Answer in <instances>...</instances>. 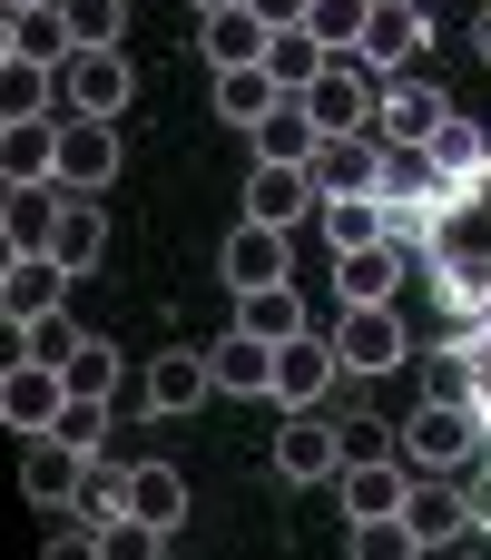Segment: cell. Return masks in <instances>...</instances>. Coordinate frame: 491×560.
Returning <instances> with one entry per match:
<instances>
[{"label": "cell", "instance_id": "cell-1", "mask_svg": "<svg viewBox=\"0 0 491 560\" xmlns=\"http://www.w3.org/2000/svg\"><path fill=\"white\" fill-rule=\"evenodd\" d=\"M482 433H491V404H413L404 463H413V472H463V463L482 453Z\"/></svg>", "mask_w": 491, "mask_h": 560}, {"label": "cell", "instance_id": "cell-2", "mask_svg": "<svg viewBox=\"0 0 491 560\" xmlns=\"http://www.w3.org/2000/svg\"><path fill=\"white\" fill-rule=\"evenodd\" d=\"M325 335H335L344 374H394V364H413V335H404V315H394V305H344Z\"/></svg>", "mask_w": 491, "mask_h": 560}, {"label": "cell", "instance_id": "cell-3", "mask_svg": "<svg viewBox=\"0 0 491 560\" xmlns=\"http://www.w3.org/2000/svg\"><path fill=\"white\" fill-rule=\"evenodd\" d=\"M335 384H344L335 335H315V325H305V335H285V345H276V404H285V413H325V394H335Z\"/></svg>", "mask_w": 491, "mask_h": 560}, {"label": "cell", "instance_id": "cell-4", "mask_svg": "<svg viewBox=\"0 0 491 560\" xmlns=\"http://www.w3.org/2000/svg\"><path fill=\"white\" fill-rule=\"evenodd\" d=\"M226 285L236 295H266V285H295V236L285 226H256V217H236V236H226Z\"/></svg>", "mask_w": 491, "mask_h": 560}, {"label": "cell", "instance_id": "cell-5", "mask_svg": "<svg viewBox=\"0 0 491 560\" xmlns=\"http://www.w3.org/2000/svg\"><path fill=\"white\" fill-rule=\"evenodd\" d=\"M413 463L404 453H384V463H344L335 472V502H344V522H394V512H413Z\"/></svg>", "mask_w": 491, "mask_h": 560}, {"label": "cell", "instance_id": "cell-6", "mask_svg": "<svg viewBox=\"0 0 491 560\" xmlns=\"http://www.w3.org/2000/svg\"><path fill=\"white\" fill-rule=\"evenodd\" d=\"M128 89H138V79H128L118 49H69V69H59V108H69V118H118Z\"/></svg>", "mask_w": 491, "mask_h": 560}, {"label": "cell", "instance_id": "cell-7", "mask_svg": "<svg viewBox=\"0 0 491 560\" xmlns=\"http://www.w3.org/2000/svg\"><path fill=\"white\" fill-rule=\"evenodd\" d=\"M118 177V118H69L59 108V187L69 197H98Z\"/></svg>", "mask_w": 491, "mask_h": 560}, {"label": "cell", "instance_id": "cell-8", "mask_svg": "<svg viewBox=\"0 0 491 560\" xmlns=\"http://www.w3.org/2000/svg\"><path fill=\"white\" fill-rule=\"evenodd\" d=\"M354 453H344V423H325V413H285V433H276V482H335Z\"/></svg>", "mask_w": 491, "mask_h": 560}, {"label": "cell", "instance_id": "cell-9", "mask_svg": "<svg viewBox=\"0 0 491 560\" xmlns=\"http://www.w3.org/2000/svg\"><path fill=\"white\" fill-rule=\"evenodd\" d=\"M443 118H453V98H443V89H423V79L404 69V79H384L374 138H384V148H433V128H443Z\"/></svg>", "mask_w": 491, "mask_h": 560}, {"label": "cell", "instance_id": "cell-10", "mask_svg": "<svg viewBox=\"0 0 491 560\" xmlns=\"http://www.w3.org/2000/svg\"><path fill=\"white\" fill-rule=\"evenodd\" d=\"M59 404H69L59 364H39V354H10V374H0V413H10V433H20V443H30V433H49V423H59Z\"/></svg>", "mask_w": 491, "mask_h": 560}, {"label": "cell", "instance_id": "cell-11", "mask_svg": "<svg viewBox=\"0 0 491 560\" xmlns=\"http://www.w3.org/2000/svg\"><path fill=\"white\" fill-rule=\"evenodd\" d=\"M246 217L256 226H305V217H325V187L305 177V167H246Z\"/></svg>", "mask_w": 491, "mask_h": 560}, {"label": "cell", "instance_id": "cell-12", "mask_svg": "<svg viewBox=\"0 0 491 560\" xmlns=\"http://www.w3.org/2000/svg\"><path fill=\"white\" fill-rule=\"evenodd\" d=\"M404 256H413V246H394V236L335 246V295H344V305H394V295H404Z\"/></svg>", "mask_w": 491, "mask_h": 560}, {"label": "cell", "instance_id": "cell-13", "mask_svg": "<svg viewBox=\"0 0 491 560\" xmlns=\"http://www.w3.org/2000/svg\"><path fill=\"white\" fill-rule=\"evenodd\" d=\"M79 482H89V453H69L59 433H30V443H20V492H30L39 512H69Z\"/></svg>", "mask_w": 491, "mask_h": 560}, {"label": "cell", "instance_id": "cell-14", "mask_svg": "<svg viewBox=\"0 0 491 560\" xmlns=\"http://www.w3.org/2000/svg\"><path fill=\"white\" fill-rule=\"evenodd\" d=\"M423 39H433V0H374V30H364V59H374L384 79H404V69L423 59Z\"/></svg>", "mask_w": 491, "mask_h": 560}, {"label": "cell", "instance_id": "cell-15", "mask_svg": "<svg viewBox=\"0 0 491 560\" xmlns=\"http://www.w3.org/2000/svg\"><path fill=\"white\" fill-rule=\"evenodd\" d=\"M433 305H443V325H482L491 315V256L482 246H443L433 256Z\"/></svg>", "mask_w": 491, "mask_h": 560}, {"label": "cell", "instance_id": "cell-16", "mask_svg": "<svg viewBox=\"0 0 491 560\" xmlns=\"http://www.w3.org/2000/svg\"><path fill=\"white\" fill-rule=\"evenodd\" d=\"M197 49H207V69H256V59L276 49V20L246 10V0H236V10H207V20H197Z\"/></svg>", "mask_w": 491, "mask_h": 560}, {"label": "cell", "instance_id": "cell-17", "mask_svg": "<svg viewBox=\"0 0 491 560\" xmlns=\"http://www.w3.org/2000/svg\"><path fill=\"white\" fill-rule=\"evenodd\" d=\"M217 394H246V404H276V335H256V325H236V335H217Z\"/></svg>", "mask_w": 491, "mask_h": 560}, {"label": "cell", "instance_id": "cell-18", "mask_svg": "<svg viewBox=\"0 0 491 560\" xmlns=\"http://www.w3.org/2000/svg\"><path fill=\"white\" fill-rule=\"evenodd\" d=\"M138 394H148V413H197V404L217 394V364H207L197 345H167V354L138 374Z\"/></svg>", "mask_w": 491, "mask_h": 560}, {"label": "cell", "instance_id": "cell-19", "mask_svg": "<svg viewBox=\"0 0 491 560\" xmlns=\"http://www.w3.org/2000/svg\"><path fill=\"white\" fill-rule=\"evenodd\" d=\"M59 285H69L59 256H10V276H0V315H10V325H49V315H59Z\"/></svg>", "mask_w": 491, "mask_h": 560}, {"label": "cell", "instance_id": "cell-20", "mask_svg": "<svg viewBox=\"0 0 491 560\" xmlns=\"http://www.w3.org/2000/svg\"><path fill=\"white\" fill-rule=\"evenodd\" d=\"M49 256H59L69 276H89V266L108 256V207H98V197H69V187H59V226H49Z\"/></svg>", "mask_w": 491, "mask_h": 560}, {"label": "cell", "instance_id": "cell-21", "mask_svg": "<svg viewBox=\"0 0 491 560\" xmlns=\"http://www.w3.org/2000/svg\"><path fill=\"white\" fill-rule=\"evenodd\" d=\"M59 384H69V404H118V384H128V354H118L108 335H79V345L59 354Z\"/></svg>", "mask_w": 491, "mask_h": 560}, {"label": "cell", "instance_id": "cell-22", "mask_svg": "<svg viewBox=\"0 0 491 560\" xmlns=\"http://www.w3.org/2000/svg\"><path fill=\"white\" fill-rule=\"evenodd\" d=\"M285 98H295V89H285L266 59H256V69H217V118H226V128H256V118H276Z\"/></svg>", "mask_w": 491, "mask_h": 560}, {"label": "cell", "instance_id": "cell-23", "mask_svg": "<svg viewBox=\"0 0 491 560\" xmlns=\"http://www.w3.org/2000/svg\"><path fill=\"white\" fill-rule=\"evenodd\" d=\"M246 148H256V167H305V158L325 148V128L305 118V98H285L276 118H256V128H246Z\"/></svg>", "mask_w": 491, "mask_h": 560}, {"label": "cell", "instance_id": "cell-24", "mask_svg": "<svg viewBox=\"0 0 491 560\" xmlns=\"http://www.w3.org/2000/svg\"><path fill=\"white\" fill-rule=\"evenodd\" d=\"M404 522L423 532V551H443V541H463V532H472V502H463V482H453V472H423Z\"/></svg>", "mask_w": 491, "mask_h": 560}, {"label": "cell", "instance_id": "cell-25", "mask_svg": "<svg viewBox=\"0 0 491 560\" xmlns=\"http://www.w3.org/2000/svg\"><path fill=\"white\" fill-rule=\"evenodd\" d=\"M0 158H10V187H59V118H10Z\"/></svg>", "mask_w": 491, "mask_h": 560}, {"label": "cell", "instance_id": "cell-26", "mask_svg": "<svg viewBox=\"0 0 491 560\" xmlns=\"http://www.w3.org/2000/svg\"><path fill=\"white\" fill-rule=\"evenodd\" d=\"M128 512L157 522V532H177L187 522V472L177 463H128Z\"/></svg>", "mask_w": 491, "mask_h": 560}, {"label": "cell", "instance_id": "cell-27", "mask_svg": "<svg viewBox=\"0 0 491 560\" xmlns=\"http://www.w3.org/2000/svg\"><path fill=\"white\" fill-rule=\"evenodd\" d=\"M482 354H472V345H453V335H443V345H433V354H423V404H482Z\"/></svg>", "mask_w": 491, "mask_h": 560}, {"label": "cell", "instance_id": "cell-28", "mask_svg": "<svg viewBox=\"0 0 491 560\" xmlns=\"http://www.w3.org/2000/svg\"><path fill=\"white\" fill-rule=\"evenodd\" d=\"M49 226H59V187H10V207H0L10 256H49Z\"/></svg>", "mask_w": 491, "mask_h": 560}, {"label": "cell", "instance_id": "cell-29", "mask_svg": "<svg viewBox=\"0 0 491 560\" xmlns=\"http://www.w3.org/2000/svg\"><path fill=\"white\" fill-rule=\"evenodd\" d=\"M69 20L59 10H10V59H39V69H69Z\"/></svg>", "mask_w": 491, "mask_h": 560}, {"label": "cell", "instance_id": "cell-30", "mask_svg": "<svg viewBox=\"0 0 491 560\" xmlns=\"http://www.w3.org/2000/svg\"><path fill=\"white\" fill-rule=\"evenodd\" d=\"M423 158H433V167H443L453 187H472V177H482V167H491V138H482V128H472V118H443Z\"/></svg>", "mask_w": 491, "mask_h": 560}, {"label": "cell", "instance_id": "cell-31", "mask_svg": "<svg viewBox=\"0 0 491 560\" xmlns=\"http://www.w3.org/2000/svg\"><path fill=\"white\" fill-rule=\"evenodd\" d=\"M325 246H374V236H394V217H384V197H325Z\"/></svg>", "mask_w": 491, "mask_h": 560}, {"label": "cell", "instance_id": "cell-32", "mask_svg": "<svg viewBox=\"0 0 491 560\" xmlns=\"http://www.w3.org/2000/svg\"><path fill=\"white\" fill-rule=\"evenodd\" d=\"M325 59H335V49H325V39L305 30V20H295V30H276V49H266V69H276V79H285L295 98L315 89V69H325Z\"/></svg>", "mask_w": 491, "mask_h": 560}, {"label": "cell", "instance_id": "cell-33", "mask_svg": "<svg viewBox=\"0 0 491 560\" xmlns=\"http://www.w3.org/2000/svg\"><path fill=\"white\" fill-rule=\"evenodd\" d=\"M128 512V463H89V482H79V502H69V522H89V532H108Z\"/></svg>", "mask_w": 491, "mask_h": 560}, {"label": "cell", "instance_id": "cell-34", "mask_svg": "<svg viewBox=\"0 0 491 560\" xmlns=\"http://www.w3.org/2000/svg\"><path fill=\"white\" fill-rule=\"evenodd\" d=\"M49 89H59V69H39V59H10V69H0V108H10V118H59Z\"/></svg>", "mask_w": 491, "mask_h": 560}, {"label": "cell", "instance_id": "cell-35", "mask_svg": "<svg viewBox=\"0 0 491 560\" xmlns=\"http://www.w3.org/2000/svg\"><path fill=\"white\" fill-rule=\"evenodd\" d=\"M305 30H315V39L344 59V49H364V30H374V0H315V10H305Z\"/></svg>", "mask_w": 491, "mask_h": 560}, {"label": "cell", "instance_id": "cell-36", "mask_svg": "<svg viewBox=\"0 0 491 560\" xmlns=\"http://www.w3.org/2000/svg\"><path fill=\"white\" fill-rule=\"evenodd\" d=\"M128 10H138V0H59V20H69V39H79V49H118Z\"/></svg>", "mask_w": 491, "mask_h": 560}, {"label": "cell", "instance_id": "cell-37", "mask_svg": "<svg viewBox=\"0 0 491 560\" xmlns=\"http://www.w3.org/2000/svg\"><path fill=\"white\" fill-rule=\"evenodd\" d=\"M236 315H246L256 335H276V345H285V335H305V295H295V285H266V295H236Z\"/></svg>", "mask_w": 491, "mask_h": 560}, {"label": "cell", "instance_id": "cell-38", "mask_svg": "<svg viewBox=\"0 0 491 560\" xmlns=\"http://www.w3.org/2000/svg\"><path fill=\"white\" fill-rule=\"evenodd\" d=\"M354 560H433V551H423V532L394 512V522H354Z\"/></svg>", "mask_w": 491, "mask_h": 560}, {"label": "cell", "instance_id": "cell-39", "mask_svg": "<svg viewBox=\"0 0 491 560\" xmlns=\"http://www.w3.org/2000/svg\"><path fill=\"white\" fill-rule=\"evenodd\" d=\"M108 413H118V404H59V423H49V433H59L69 453H89V463H108Z\"/></svg>", "mask_w": 491, "mask_h": 560}, {"label": "cell", "instance_id": "cell-40", "mask_svg": "<svg viewBox=\"0 0 491 560\" xmlns=\"http://www.w3.org/2000/svg\"><path fill=\"white\" fill-rule=\"evenodd\" d=\"M98 551H108V560H157V551H167V532H157V522H138V512H118V522L98 532Z\"/></svg>", "mask_w": 491, "mask_h": 560}, {"label": "cell", "instance_id": "cell-41", "mask_svg": "<svg viewBox=\"0 0 491 560\" xmlns=\"http://www.w3.org/2000/svg\"><path fill=\"white\" fill-rule=\"evenodd\" d=\"M39 560H108V551H98L89 522H49V551H39Z\"/></svg>", "mask_w": 491, "mask_h": 560}, {"label": "cell", "instance_id": "cell-42", "mask_svg": "<svg viewBox=\"0 0 491 560\" xmlns=\"http://www.w3.org/2000/svg\"><path fill=\"white\" fill-rule=\"evenodd\" d=\"M344 453H354V463H384V453H404V443H394L384 423H344Z\"/></svg>", "mask_w": 491, "mask_h": 560}, {"label": "cell", "instance_id": "cell-43", "mask_svg": "<svg viewBox=\"0 0 491 560\" xmlns=\"http://www.w3.org/2000/svg\"><path fill=\"white\" fill-rule=\"evenodd\" d=\"M433 560H491V522H472L463 541H443V551H433Z\"/></svg>", "mask_w": 491, "mask_h": 560}, {"label": "cell", "instance_id": "cell-44", "mask_svg": "<svg viewBox=\"0 0 491 560\" xmlns=\"http://www.w3.org/2000/svg\"><path fill=\"white\" fill-rule=\"evenodd\" d=\"M246 10H266V20H276V30H295V20H305V10H315V0H246Z\"/></svg>", "mask_w": 491, "mask_h": 560}, {"label": "cell", "instance_id": "cell-45", "mask_svg": "<svg viewBox=\"0 0 491 560\" xmlns=\"http://www.w3.org/2000/svg\"><path fill=\"white\" fill-rule=\"evenodd\" d=\"M443 335H453V345H472V354L491 364V315H482V325H443Z\"/></svg>", "mask_w": 491, "mask_h": 560}, {"label": "cell", "instance_id": "cell-46", "mask_svg": "<svg viewBox=\"0 0 491 560\" xmlns=\"http://www.w3.org/2000/svg\"><path fill=\"white\" fill-rule=\"evenodd\" d=\"M472 49H482V59H491V10H482V20H472Z\"/></svg>", "mask_w": 491, "mask_h": 560}, {"label": "cell", "instance_id": "cell-47", "mask_svg": "<svg viewBox=\"0 0 491 560\" xmlns=\"http://www.w3.org/2000/svg\"><path fill=\"white\" fill-rule=\"evenodd\" d=\"M10 10H59V0H10Z\"/></svg>", "mask_w": 491, "mask_h": 560}, {"label": "cell", "instance_id": "cell-48", "mask_svg": "<svg viewBox=\"0 0 491 560\" xmlns=\"http://www.w3.org/2000/svg\"><path fill=\"white\" fill-rule=\"evenodd\" d=\"M197 10H236V0H197Z\"/></svg>", "mask_w": 491, "mask_h": 560}]
</instances>
